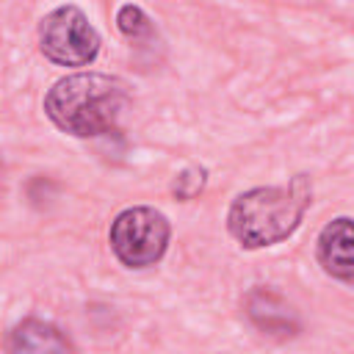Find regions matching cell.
Segmentation results:
<instances>
[{"label":"cell","mask_w":354,"mask_h":354,"mask_svg":"<svg viewBox=\"0 0 354 354\" xmlns=\"http://www.w3.org/2000/svg\"><path fill=\"white\" fill-rule=\"evenodd\" d=\"M318 263L329 277L354 282V218H335L321 230Z\"/></svg>","instance_id":"5"},{"label":"cell","mask_w":354,"mask_h":354,"mask_svg":"<svg viewBox=\"0 0 354 354\" xmlns=\"http://www.w3.org/2000/svg\"><path fill=\"white\" fill-rule=\"evenodd\" d=\"M169 218L155 207H127L111 224V249L127 268L155 266L169 246Z\"/></svg>","instance_id":"3"},{"label":"cell","mask_w":354,"mask_h":354,"mask_svg":"<svg viewBox=\"0 0 354 354\" xmlns=\"http://www.w3.org/2000/svg\"><path fill=\"white\" fill-rule=\"evenodd\" d=\"M116 25H119V30H122L124 36H130V39H138L141 33L149 30V19H147V14H144L138 6H122L119 14H116Z\"/></svg>","instance_id":"7"},{"label":"cell","mask_w":354,"mask_h":354,"mask_svg":"<svg viewBox=\"0 0 354 354\" xmlns=\"http://www.w3.org/2000/svg\"><path fill=\"white\" fill-rule=\"evenodd\" d=\"M310 183L293 177L285 185H260L235 196L227 213L232 238L246 249H263L285 241L301 224L310 207Z\"/></svg>","instance_id":"1"},{"label":"cell","mask_w":354,"mask_h":354,"mask_svg":"<svg viewBox=\"0 0 354 354\" xmlns=\"http://www.w3.org/2000/svg\"><path fill=\"white\" fill-rule=\"evenodd\" d=\"M39 47L58 66H86L97 58L100 36L77 6H61L41 19Z\"/></svg>","instance_id":"4"},{"label":"cell","mask_w":354,"mask_h":354,"mask_svg":"<svg viewBox=\"0 0 354 354\" xmlns=\"http://www.w3.org/2000/svg\"><path fill=\"white\" fill-rule=\"evenodd\" d=\"M11 348L14 351H33V354H41V351H66L69 348V340L61 337V332L53 326V324H44V321H22L14 335H11Z\"/></svg>","instance_id":"6"},{"label":"cell","mask_w":354,"mask_h":354,"mask_svg":"<svg viewBox=\"0 0 354 354\" xmlns=\"http://www.w3.org/2000/svg\"><path fill=\"white\" fill-rule=\"evenodd\" d=\"M127 102L124 83L100 72H75L61 77L44 97V111L53 124L69 136L108 133Z\"/></svg>","instance_id":"2"}]
</instances>
